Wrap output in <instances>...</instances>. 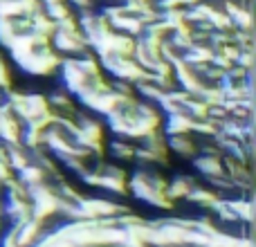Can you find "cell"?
I'll return each mask as SVG.
<instances>
[{
    "label": "cell",
    "mask_w": 256,
    "mask_h": 247,
    "mask_svg": "<svg viewBox=\"0 0 256 247\" xmlns=\"http://www.w3.org/2000/svg\"><path fill=\"white\" fill-rule=\"evenodd\" d=\"M9 88H12V72H9V66L0 56V90H9Z\"/></svg>",
    "instance_id": "cell-15"
},
{
    "label": "cell",
    "mask_w": 256,
    "mask_h": 247,
    "mask_svg": "<svg viewBox=\"0 0 256 247\" xmlns=\"http://www.w3.org/2000/svg\"><path fill=\"white\" fill-rule=\"evenodd\" d=\"M4 150H7V166L12 168V173L20 171L22 166H27V164H30V150L22 148L20 144L4 146Z\"/></svg>",
    "instance_id": "cell-13"
},
{
    "label": "cell",
    "mask_w": 256,
    "mask_h": 247,
    "mask_svg": "<svg viewBox=\"0 0 256 247\" xmlns=\"http://www.w3.org/2000/svg\"><path fill=\"white\" fill-rule=\"evenodd\" d=\"M126 180H128V173L117 164H106L104 162L99 166V178H97V189L108 191L112 196H126Z\"/></svg>",
    "instance_id": "cell-3"
},
{
    "label": "cell",
    "mask_w": 256,
    "mask_h": 247,
    "mask_svg": "<svg viewBox=\"0 0 256 247\" xmlns=\"http://www.w3.org/2000/svg\"><path fill=\"white\" fill-rule=\"evenodd\" d=\"M45 99H48V106H50V110H52V115H56V117H72L74 115V110H76L74 99H72L66 90H54V92Z\"/></svg>",
    "instance_id": "cell-8"
},
{
    "label": "cell",
    "mask_w": 256,
    "mask_h": 247,
    "mask_svg": "<svg viewBox=\"0 0 256 247\" xmlns=\"http://www.w3.org/2000/svg\"><path fill=\"white\" fill-rule=\"evenodd\" d=\"M166 142V150L176 153L178 158H184V160H191L198 155V142L196 137L191 135H171V137H164Z\"/></svg>",
    "instance_id": "cell-6"
},
{
    "label": "cell",
    "mask_w": 256,
    "mask_h": 247,
    "mask_svg": "<svg viewBox=\"0 0 256 247\" xmlns=\"http://www.w3.org/2000/svg\"><path fill=\"white\" fill-rule=\"evenodd\" d=\"M191 122L186 115L182 112H173V115L162 117V124H160V130H162L164 137H171V135H189L191 132Z\"/></svg>",
    "instance_id": "cell-7"
},
{
    "label": "cell",
    "mask_w": 256,
    "mask_h": 247,
    "mask_svg": "<svg viewBox=\"0 0 256 247\" xmlns=\"http://www.w3.org/2000/svg\"><path fill=\"white\" fill-rule=\"evenodd\" d=\"M9 227H12L14 240H16L18 247H34L45 232V222L36 220V218H27V220L18 222V225H9Z\"/></svg>",
    "instance_id": "cell-4"
},
{
    "label": "cell",
    "mask_w": 256,
    "mask_h": 247,
    "mask_svg": "<svg viewBox=\"0 0 256 247\" xmlns=\"http://www.w3.org/2000/svg\"><path fill=\"white\" fill-rule=\"evenodd\" d=\"M104 148H108L112 160H120V162H130L132 153H135V144H130L128 140H122V137H117L115 142H110V144L104 146Z\"/></svg>",
    "instance_id": "cell-14"
},
{
    "label": "cell",
    "mask_w": 256,
    "mask_h": 247,
    "mask_svg": "<svg viewBox=\"0 0 256 247\" xmlns=\"http://www.w3.org/2000/svg\"><path fill=\"white\" fill-rule=\"evenodd\" d=\"M191 166L198 176H202L204 180L212 178L225 176V166H222V158L220 155H212V153H198L196 158H191Z\"/></svg>",
    "instance_id": "cell-5"
},
{
    "label": "cell",
    "mask_w": 256,
    "mask_h": 247,
    "mask_svg": "<svg viewBox=\"0 0 256 247\" xmlns=\"http://www.w3.org/2000/svg\"><path fill=\"white\" fill-rule=\"evenodd\" d=\"M194 184H196L194 176H182V173L180 176H173L171 180H166L164 196H166V200H171V202H176V200H184Z\"/></svg>",
    "instance_id": "cell-9"
},
{
    "label": "cell",
    "mask_w": 256,
    "mask_h": 247,
    "mask_svg": "<svg viewBox=\"0 0 256 247\" xmlns=\"http://www.w3.org/2000/svg\"><path fill=\"white\" fill-rule=\"evenodd\" d=\"M79 207L84 212L86 220H110V218H117L122 214H128L130 209L124 207L120 202H112V200L106 198H86L81 196L79 198Z\"/></svg>",
    "instance_id": "cell-2"
},
{
    "label": "cell",
    "mask_w": 256,
    "mask_h": 247,
    "mask_svg": "<svg viewBox=\"0 0 256 247\" xmlns=\"http://www.w3.org/2000/svg\"><path fill=\"white\" fill-rule=\"evenodd\" d=\"M14 178H16L18 182H20L25 189H32V186H38V184H45V182H50L48 173L43 171L40 166H36V164H27V166H22L20 171L14 173Z\"/></svg>",
    "instance_id": "cell-11"
},
{
    "label": "cell",
    "mask_w": 256,
    "mask_h": 247,
    "mask_svg": "<svg viewBox=\"0 0 256 247\" xmlns=\"http://www.w3.org/2000/svg\"><path fill=\"white\" fill-rule=\"evenodd\" d=\"M220 198V196L216 194V191L212 189V186H207V184H198L196 182L194 186H191V191L186 194V198L184 200H189L191 204H196V207H200V209H207L209 212V207H212L216 200Z\"/></svg>",
    "instance_id": "cell-10"
},
{
    "label": "cell",
    "mask_w": 256,
    "mask_h": 247,
    "mask_svg": "<svg viewBox=\"0 0 256 247\" xmlns=\"http://www.w3.org/2000/svg\"><path fill=\"white\" fill-rule=\"evenodd\" d=\"M128 194H132L137 200L150 204L155 209H171L173 202L166 200L164 189H166V178L155 166H137L126 180Z\"/></svg>",
    "instance_id": "cell-1"
},
{
    "label": "cell",
    "mask_w": 256,
    "mask_h": 247,
    "mask_svg": "<svg viewBox=\"0 0 256 247\" xmlns=\"http://www.w3.org/2000/svg\"><path fill=\"white\" fill-rule=\"evenodd\" d=\"M227 200H230V207H232V212H234L236 220L245 222V225H252V220H254L252 198H248V196H236V198H227Z\"/></svg>",
    "instance_id": "cell-12"
}]
</instances>
